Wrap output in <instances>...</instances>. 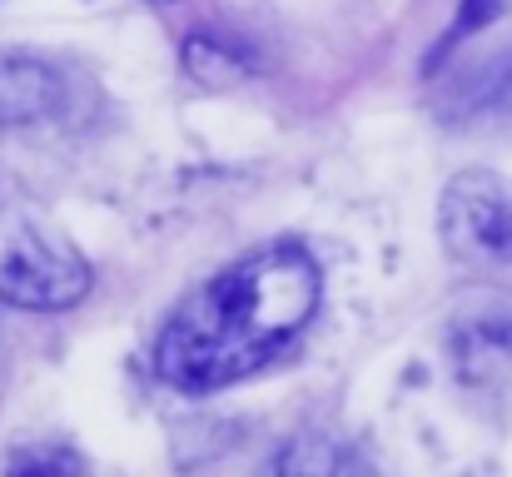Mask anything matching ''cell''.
I'll list each match as a JSON object with an SVG mask.
<instances>
[{
	"label": "cell",
	"mask_w": 512,
	"mask_h": 477,
	"mask_svg": "<svg viewBox=\"0 0 512 477\" xmlns=\"http://www.w3.org/2000/svg\"><path fill=\"white\" fill-rule=\"evenodd\" d=\"M55 70L30 55L0 60V125H30L55 110Z\"/></svg>",
	"instance_id": "cell-5"
},
{
	"label": "cell",
	"mask_w": 512,
	"mask_h": 477,
	"mask_svg": "<svg viewBox=\"0 0 512 477\" xmlns=\"http://www.w3.org/2000/svg\"><path fill=\"white\" fill-rule=\"evenodd\" d=\"M512 0H463L458 5V25H453V35L443 40V50L453 45V40H463V35H473V30H483L488 20H498V15H508Z\"/></svg>",
	"instance_id": "cell-7"
},
{
	"label": "cell",
	"mask_w": 512,
	"mask_h": 477,
	"mask_svg": "<svg viewBox=\"0 0 512 477\" xmlns=\"http://www.w3.org/2000/svg\"><path fill=\"white\" fill-rule=\"evenodd\" d=\"M443 234L458 254L512 264V184L473 169L443 189Z\"/></svg>",
	"instance_id": "cell-3"
},
{
	"label": "cell",
	"mask_w": 512,
	"mask_h": 477,
	"mask_svg": "<svg viewBox=\"0 0 512 477\" xmlns=\"http://www.w3.org/2000/svg\"><path fill=\"white\" fill-rule=\"evenodd\" d=\"M259 477H378L358 448H348L329 433H304L289 448L274 453V463Z\"/></svg>",
	"instance_id": "cell-4"
},
{
	"label": "cell",
	"mask_w": 512,
	"mask_h": 477,
	"mask_svg": "<svg viewBox=\"0 0 512 477\" xmlns=\"http://www.w3.org/2000/svg\"><path fill=\"white\" fill-rule=\"evenodd\" d=\"M90 289V264L25 209L0 204V299L15 309H70Z\"/></svg>",
	"instance_id": "cell-2"
},
{
	"label": "cell",
	"mask_w": 512,
	"mask_h": 477,
	"mask_svg": "<svg viewBox=\"0 0 512 477\" xmlns=\"http://www.w3.org/2000/svg\"><path fill=\"white\" fill-rule=\"evenodd\" d=\"M5 477H85V463L75 448H25L10 458Z\"/></svg>",
	"instance_id": "cell-6"
},
{
	"label": "cell",
	"mask_w": 512,
	"mask_h": 477,
	"mask_svg": "<svg viewBox=\"0 0 512 477\" xmlns=\"http://www.w3.org/2000/svg\"><path fill=\"white\" fill-rule=\"evenodd\" d=\"M319 309V264L299 244H264L170 314L155 368L179 393H214L279 358Z\"/></svg>",
	"instance_id": "cell-1"
}]
</instances>
